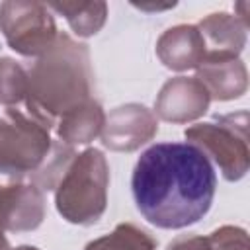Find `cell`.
Here are the masks:
<instances>
[{
  "label": "cell",
  "mask_w": 250,
  "mask_h": 250,
  "mask_svg": "<svg viewBox=\"0 0 250 250\" xmlns=\"http://www.w3.org/2000/svg\"><path fill=\"white\" fill-rule=\"evenodd\" d=\"M105 113L96 100H88L64 113L57 123V135L64 145H88L104 129Z\"/></svg>",
  "instance_id": "7c38bea8"
},
{
  "label": "cell",
  "mask_w": 250,
  "mask_h": 250,
  "mask_svg": "<svg viewBox=\"0 0 250 250\" xmlns=\"http://www.w3.org/2000/svg\"><path fill=\"white\" fill-rule=\"evenodd\" d=\"M168 250H217L209 236H182L168 244Z\"/></svg>",
  "instance_id": "ac0fdd59"
},
{
  "label": "cell",
  "mask_w": 250,
  "mask_h": 250,
  "mask_svg": "<svg viewBox=\"0 0 250 250\" xmlns=\"http://www.w3.org/2000/svg\"><path fill=\"white\" fill-rule=\"evenodd\" d=\"M92 94V66L88 45L59 33L53 47L37 57L27 72L25 109L47 129Z\"/></svg>",
  "instance_id": "7a4b0ae2"
},
{
  "label": "cell",
  "mask_w": 250,
  "mask_h": 250,
  "mask_svg": "<svg viewBox=\"0 0 250 250\" xmlns=\"http://www.w3.org/2000/svg\"><path fill=\"white\" fill-rule=\"evenodd\" d=\"M189 145L213 162L227 182H238L250 168L248 111L217 115V121L195 123L184 131Z\"/></svg>",
  "instance_id": "277c9868"
},
{
  "label": "cell",
  "mask_w": 250,
  "mask_h": 250,
  "mask_svg": "<svg viewBox=\"0 0 250 250\" xmlns=\"http://www.w3.org/2000/svg\"><path fill=\"white\" fill-rule=\"evenodd\" d=\"M209 104L211 98L195 76H176L160 88L154 100V115L168 123H189L199 119Z\"/></svg>",
  "instance_id": "ba28073f"
},
{
  "label": "cell",
  "mask_w": 250,
  "mask_h": 250,
  "mask_svg": "<svg viewBox=\"0 0 250 250\" xmlns=\"http://www.w3.org/2000/svg\"><path fill=\"white\" fill-rule=\"evenodd\" d=\"M0 31L10 49L23 57L35 59L47 53L59 35L49 6L33 0L2 2Z\"/></svg>",
  "instance_id": "8992f818"
},
{
  "label": "cell",
  "mask_w": 250,
  "mask_h": 250,
  "mask_svg": "<svg viewBox=\"0 0 250 250\" xmlns=\"http://www.w3.org/2000/svg\"><path fill=\"white\" fill-rule=\"evenodd\" d=\"M217 176L189 143H156L137 160L131 191L141 215L158 229H186L211 209Z\"/></svg>",
  "instance_id": "6da1fadb"
},
{
  "label": "cell",
  "mask_w": 250,
  "mask_h": 250,
  "mask_svg": "<svg viewBox=\"0 0 250 250\" xmlns=\"http://www.w3.org/2000/svg\"><path fill=\"white\" fill-rule=\"evenodd\" d=\"M109 166L102 150L86 148L76 154L59 186L55 205L59 215L72 225H94L107 207Z\"/></svg>",
  "instance_id": "3957f363"
},
{
  "label": "cell",
  "mask_w": 250,
  "mask_h": 250,
  "mask_svg": "<svg viewBox=\"0 0 250 250\" xmlns=\"http://www.w3.org/2000/svg\"><path fill=\"white\" fill-rule=\"evenodd\" d=\"M211 100L230 102L240 98L248 88V70L240 57L205 55L195 76Z\"/></svg>",
  "instance_id": "9c48e42d"
},
{
  "label": "cell",
  "mask_w": 250,
  "mask_h": 250,
  "mask_svg": "<svg viewBox=\"0 0 250 250\" xmlns=\"http://www.w3.org/2000/svg\"><path fill=\"white\" fill-rule=\"evenodd\" d=\"M158 131L156 115L143 104H125L109 111L100 133L102 145L115 152H133L152 141Z\"/></svg>",
  "instance_id": "52a82bcc"
},
{
  "label": "cell",
  "mask_w": 250,
  "mask_h": 250,
  "mask_svg": "<svg viewBox=\"0 0 250 250\" xmlns=\"http://www.w3.org/2000/svg\"><path fill=\"white\" fill-rule=\"evenodd\" d=\"M53 139L45 125L29 113L8 107L0 115V172L16 178L33 174L51 150Z\"/></svg>",
  "instance_id": "5b68a950"
},
{
  "label": "cell",
  "mask_w": 250,
  "mask_h": 250,
  "mask_svg": "<svg viewBox=\"0 0 250 250\" xmlns=\"http://www.w3.org/2000/svg\"><path fill=\"white\" fill-rule=\"evenodd\" d=\"M4 232H6V230H4L2 225H0V250H10V242H8V238H6Z\"/></svg>",
  "instance_id": "d6986e66"
},
{
  "label": "cell",
  "mask_w": 250,
  "mask_h": 250,
  "mask_svg": "<svg viewBox=\"0 0 250 250\" xmlns=\"http://www.w3.org/2000/svg\"><path fill=\"white\" fill-rule=\"evenodd\" d=\"M205 43V55L238 57L246 45L248 25L234 14L215 12L195 25Z\"/></svg>",
  "instance_id": "8fae6325"
},
{
  "label": "cell",
  "mask_w": 250,
  "mask_h": 250,
  "mask_svg": "<svg viewBox=\"0 0 250 250\" xmlns=\"http://www.w3.org/2000/svg\"><path fill=\"white\" fill-rule=\"evenodd\" d=\"M84 250H156V240L133 223H119L109 234L88 242Z\"/></svg>",
  "instance_id": "5bb4252c"
},
{
  "label": "cell",
  "mask_w": 250,
  "mask_h": 250,
  "mask_svg": "<svg viewBox=\"0 0 250 250\" xmlns=\"http://www.w3.org/2000/svg\"><path fill=\"white\" fill-rule=\"evenodd\" d=\"M76 152L70 145H64L62 141H53L51 150L47 154V158L43 160V164L29 174V182L33 186H37L41 191L45 189H55L61 182V178L64 176L66 168L70 166V162L74 160Z\"/></svg>",
  "instance_id": "9a60e30c"
},
{
  "label": "cell",
  "mask_w": 250,
  "mask_h": 250,
  "mask_svg": "<svg viewBox=\"0 0 250 250\" xmlns=\"http://www.w3.org/2000/svg\"><path fill=\"white\" fill-rule=\"evenodd\" d=\"M156 55L166 68L184 72L199 66L205 57V43L195 25L180 23L158 37Z\"/></svg>",
  "instance_id": "30bf717a"
},
{
  "label": "cell",
  "mask_w": 250,
  "mask_h": 250,
  "mask_svg": "<svg viewBox=\"0 0 250 250\" xmlns=\"http://www.w3.org/2000/svg\"><path fill=\"white\" fill-rule=\"evenodd\" d=\"M49 10L64 16L70 29L78 37H92L96 35L107 18V4L105 2H51L47 4Z\"/></svg>",
  "instance_id": "4fadbf2b"
},
{
  "label": "cell",
  "mask_w": 250,
  "mask_h": 250,
  "mask_svg": "<svg viewBox=\"0 0 250 250\" xmlns=\"http://www.w3.org/2000/svg\"><path fill=\"white\" fill-rule=\"evenodd\" d=\"M27 96V72L10 57H0V104L18 105Z\"/></svg>",
  "instance_id": "2e32d148"
},
{
  "label": "cell",
  "mask_w": 250,
  "mask_h": 250,
  "mask_svg": "<svg viewBox=\"0 0 250 250\" xmlns=\"http://www.w3.org/2000/svg\"><path fill=\"white\" fill-rule=\"evenodd\" d=\"M10 250H39V248H35V246H27V244H23V246H18V248H10Z\"/></svg>",
  "instance_id": "ffe728a7"
},
{
  "label": "cell",
  "mask_w": 250,
  "mask_h": 250,
  "mask_svg": "<svg viewBox=\"0 0 250 250\" xmlns=\"http://www.w3.org/2000/svg\"><path fill=\"white\" fill-rule=\"evenodd\" d=\"M209 240L215 244L217 250H250L246 230L234 225H223L215 229L209 234Z\"/></svg>",
  "instance_id": "e0dca14e"
}]
</instances>
